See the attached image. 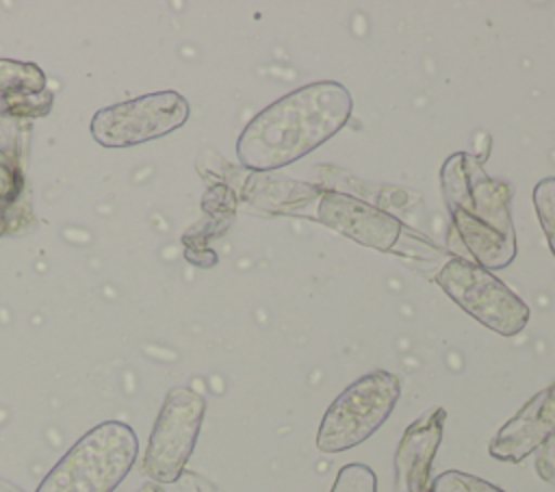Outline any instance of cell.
<instances>
[{
    "instance_id": "17",
    "label": "cell",
    "mask_w": 555,
    "mask_h": 492,
    "mask_svg": "<svg viewBox=\"0 0 555 492\" xmlns=\"http://www.w3.org/2000/svg\"><path fill=\"white\" fill-rule=\"evenodd\" d=\"M535 470H538V475H540L544 481L555 483V436H553L551 440H546V442L538 449Z\"/></svg>"
},
{
    "instance_id": "7",
    "label": "cell",
    "mask_w": 555,
    "mask_h": 492,
    "mask_svg": "<svg viewBox=\"0 0 555 492\" xmlns=\"http://www.w3.org/2000/svg\"><path fill=\"white\" fill-rule=\"evenodd\" d=\"M186 119V98L176 91H158L100 108L89 128L104 147H132L178 130Z\"/></svg>"
},
{
    "instance_id": "16",
    "label": "cell",
    "mask_w": 555,
    "mask_h": 492,
    "mask_svg": "<svg viewBox=\"0 0 555 492\" xmlns=\"http://www.w3.org/2000/svg\"><path fill=\"white\" fill-rule=\"evenodd\" d=\"M330 492H377V477L366 464H347L338 470Z\"/></svg>"
},
{
    "instance_id": "10",
    "label": "cell",
    "mask_w": 555,
    "mask_h": 492,
    "mask_svg": "<svg viewBox=\"0 0 555 492\" xmlns=\"http://www.w3.org/2000/svg\"><path fill=\"white\" fill-rule=\"evenodd\" d=\"M444 418L447 412L442 407H431L403 431L395 451L397 492H429L431 464L442 440Z\"/></svg>"
},
{
    "instance_id": "14",
    "label": "cell",
    "mask_w": 555,
    "mask_h": 492,
    "mask_svg": "<svg viewBox=\"0 0 555 492\" xmlns=\"http://www.w3.org/2000/svg\"><path fill=\"white\" fill-rule=\"evenodd\" d=\"M533 206L538 221L546 234L548 247L555 256V178H542L533 186Z\"/></svg>"
},
{
    "instance_id": "8",
    "label": "cell",
    "mask_w": 555,
    "mask_h": 492,
    "mask_svg": "<svg viewBox=\"0 0 555 492\" xmlns=\"http://www.w3.org/2000/svg\"><path fill=\"white\" fill-rule=\"evenodd\" d=\"M317 217L347 238L379 251H392L403 228L401 221L386 210L338 191H325L321 195Z\"/></svg>"
},
{
    "instance_id": "15",
    "label": "cell",
    "mask_w": 555,
    "mask_h": 492,
    "mask_svg": "<svg viewBox=\"0 0 555 492\" xmlns=\"http://www.w3.org/2000/svg\"><path fill=\"white\" fill-rule=\"evenodd\" d=\"M429 492H505V490L496 488L494 483L481 477H475L462 470H444L431 479Z\"/></svg>"
},
{
    "instance_id": "13",
    "label": "cell",
    "mask_w": 555,
    "mask_h": 492,
    "mask_svg": "<svg viewBox=\"0 0 555 492\" xmlns=\"http://www.w3.org/2000/svg\"><path fill=\"white\" fill-rule=\"evenodd\" d=\"M54 95L50 89L39 93H17L0 100V115L9 117H43L50 113Z\"/></svg>"
},
{
    "instance_id": "1",
    "label": "cell",
    "mask_w": 555,
    "mask_h": 492,
    "mask_svg": "<svg viewBox=\"0 0 555 492\" xmlns=\"http://www.w3.org/2000/svg\"><path fill=\"white\" fill-rule=\"evenodd\" d=\"M351 93L336 80L299 87L264 106L236 141L238 163L251 171H275L304 158L345 128Z\"/></svg>"
},
{
    "instance_id": "12",
    "label": "cell",
    "mask_w": 555,
    "mask_h": 492,
    "mask_svg": "<svg viewBox=\"0 0 555 492\" xmlns=\"http://www.w3.org/2000/svg\"><path fill=\"white\" fill-rule=\"evenodd\" d=\"M48 89L39 65L30 61L0 59V100L17 93H39Z\"/></svg>"
},
{
    "instance_id": "3",
    "label": "cell",
    "mask_w": 555,
    "mask_h": 492,
    "mask_svg": "<svg viewBox=\"0 0 555 492\" xmlns=\"http://www.w3.org/2000/svg\"><path fill=\"white\" fill-rule=\"evenodd\" d=\"M137 453L134 429L104 420L69 446L35 492H113L134 466Z\"/></svg>"
},
{
    "instance_id": "9",
    "label": "cell",
    "mask_w": 555,
    "mask_h": 492,
    "mask_svg": "<svg viewBox=\"0 0 555 492\" xmlns=\"http://www.w3.org/2000/svg\"><path fill=\"white\" fill-rule=\"evenodd\" d=\"M555 436V381L535 392L490 440L488 453L518 464Z\"/></svg>"
},
{
    "instance_id": "18",
    "label": "cell",
    "mask_w": 555,
    "mask_h": 492,
    "mask_svg": "<svg viewBox=\"0 0 555 492\" xmlns=\"http://www.w3.org/2000/svg\"><path fill=\"white\" fill-rule=\"evenodd\" d=\"M0 492H26V490H22V488H20V485H15L13 481H9V479L0 477Z\"/></svg>"
},
{
    "instance_id": "11",
    "label": "cell",
    "mask_w": 555,
    "mask_h": 492,
    "mask_svg": "<svg viewBox=\"0 0 555 492\" xmlns=\"http://www.w3.org/2000/svg\"><path fill=\"white\" fill-rule=\"evenodd\" d=\"M24 195V173L13 154L0 147V236L17 234L33 221Z\"/></svg>"
},
{
    "instance_id": "4",
    "label": "cell",
    "mask_w": 555,
    "mask_h": 492,
    "mask_svg": "<svg viewBox=\"0 0 555 492\" xmlns=\"http://www.w3.org/2000/svg\"><path fill=\"white\" fill-rule=\"evenodd\" d=\"M401 394L399 377L388 371H371L351 381L325 410L317 449L340 453L369 440L392 414Z\"/></svg>"
},
{
    "instance_id": "2",
    "label": "cell",
    "mask_w": 555,
    "mask_h": 492,
    "mask_svg": "<svg viewBox=\"0 0 555 492\" xmlns=\"http://www.w3.org/2000/svg\"><path fill=\"white\" fill-rule=\"evenodd\" d=\"M440 189L473 262L488 271L507 267L516 258L509 184L490 178L473 154L455 152L442 163Z\"/></svg>"
},
{
    "instance_id": "5",
    "label": "cell",
    "mask_w": 555,
    "mask_h": 492,
    "mask_svg": "<svg viewBox=\"0 0 555 492\" xmlns=\"http://www.w3.org/2000/svg\"><path fill=\"white\" fill-rule=\"evenodd\" d=\"M436 282L466 314L501 336H516L529 323V306L492 271L473 260L449 258L438 269Z\"/></svg>"
},
{
    "instance_id": "6",
    "label": "cell",
    "mask_w": 555,
    "mask_h": 492,
    "mask_svg": "<svg viewBox=\"0 0 555 492\" xmlns=\"http://www.w3.org/2000/svg\"><path fill=\"white\" fill-rule=\"evenodd\" d=\"M204 414L206 401L199 392L184 386L167 392L143 455V472L150 479L158 483L180 479L195 449Z\"/></svg>"
}]
</instances>
